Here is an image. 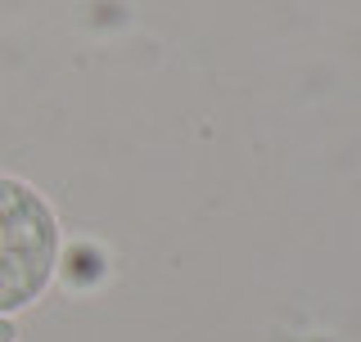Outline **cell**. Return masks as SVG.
I'll use <instances>...</instances> for the list:
<instances>
[{"instance_id":"2","label":"cell","mask_w":361,"mask_h":342,"mask_svg":"<svg viewBox=\"0 0 361 342\" xmlns=\"http://www.w3.org/2000/svg\"><path fill=\"white\" fill-rule=\"evenodd\" d=\"M0 342H14V334H9V324H0Z\"/></svg>"},{"instance_id":"1","label":"cell","mask_w":361,"mask_h":342,"mask_svg":"<svg viewBox=\"0 0 361 342\" xmlns=\"http://www.w3.org/2000/svg\"><path fill=\"white\" fill-rule=\"evenodd\" d=\"M59 266V221L37 185L0 176V320L27 311Z\"/></svg>"}]
</instances>
